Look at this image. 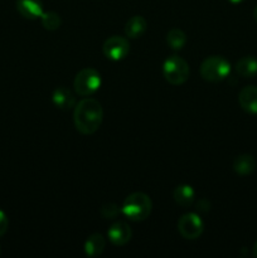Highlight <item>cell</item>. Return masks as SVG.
I'll list each match as a JSON object with an SVG mask.
<instances>
[{"mask_svg":"<svg viewBox=\"0 0 257 258\" xmlns=\"http://www.w3.org/2000/svg\"><path fill=\"white\" fill-rule=\"evenodd\" d=\"M103 120V110L101 103L95 98H82L73 111V122L78 133L82 135H92L100 128Z\"/></svg>","mask_w":257,"mask_h":258,"instance_id":"cell-1","label":"cell"},{"mask_svg":"<svg viewBox=\"0 0 257 258\" xmlns=\"http://www.w3.org/2000/svg\"><path fill=\"white\" fill-rule=\"evenodd\" d=\"M151 209H153V202H151L150 197L143 191H135L126 197L122 207H121V212L123 216L134 222L145 221L150 216Z\"/></svg>","mask_w":257,"mask_h":258,"instance_id":"cell-2","label":"cell"},{"mask_svg":"<svg viewBox=\"0 0 257 258\" xmlns=\"http://www.w3.org/2000/svg\"><path fill=\"white\" fill-rule=\"evenodd\" d=\"M201 76L208 82H219L231 73V63L222 55H211L201 64Z\"/></svg>","mask_w":257,"mask_h":258,"instance_id":"cell-3","label":"cell"},{"mask_svg":"<svg viewBox=\"0 0 257 258\" xmlns=\"http://www.w3.org/2000/svg\"><path fill=\"white\" fill-rule=\"evenodd\" d=\"M163 75L165 80L173 86H180L188 81L190 70L186 60L179 55H170L163 64Z\"/></svg>","mask_w":257,"mask_h":258,"instance_id":"cell-4","label":"cell"},{"mask_svg":"<svg viewBox=\"0 0 257 258\" xmlns=\"http://www.w3.org/2000/svg\"><path fill=\"white\" fill-rule=\"evenodd\" d=\"M76 93L82 97L91 96L101 87V75L95 68H83L76 75L73 81Z\"/></svg>","mask_w":257,"mask_h":258,"instance_id":"cell-5","label":"cell"},{"mask_svg":"<svg viewBox=\"0 0 257 258\" xmlns=\"http://www.w3.org/2000/svg\"><path fill=\"white\" fill-rule=\"evenodd\" d=\"M178 231L185 239L199 238L204 231V223L197 213H185L179 218Z\"/></svg>","mask_w":257,"mask_h":258,"instance_id":"cell-6","label":"cell"},{"mask_svg":"<svg viewBox=\"0 0 257 258\" xmlns=\"http://www.w3.org/2000/svg\"><path fill=\"white\" fill-rule=\"evenodd\" d=\"M102 52L108 59L121 60L130 52V43H128L127 38L112 35L105 40L102 45Z\"/></svg>","mask_w":257,"mask_h":258,"instance_id":"cell-7","label":"cell"},{"mask_svg":"<svg viewBox=\"0 0 257 258\" xmlns=\"http://www.w3.org/2000/svg\"><path fill=\"white\" fill-rule=\"evenodd\" d=\"M107 237L111 243L121 247L130 242L131 237H133V232H131L130 226L127 223H125V222H116V223H113L108 228Z\"/></svg>","mask_w":257,"mask_h":258,"instance_id":"cell-8","label":"cell"},{"mask_svg":"<svg viewBox=\"0 0 257 258\" xmlns=\"http://www.w3.org/2000/svg\"><path fill=\"white\" fill-rule=\"evenodd\" d=\"M238 103L242 110L257 115V86H246L238 93Z\"/></svg>","mask_w":257,"mask_h":258,"instance_id":"cell-9","label":"cell"},{"mask_svg":"<svg viewBox=\"0 0 257 258\" xmlns=\"http://www.w3.org/2000/svg\"><path fill=\"white\" fill-rule=\"evenodd\" d=\"M17 10L25 19L34 20L44 13L40 0H17Z\"/></svg>","mask_w":257,"mask_h":258,"instance_id":"cell-10","label":"cell"},{"mask_svg":"<svg viewBox=\"0 0 257 258\" xmlns=\"http://www.w3.org/2000/svg\"><path fill=\"white\" fill-rule=\"evenodd\" d=\"M52 101L54 106L60 110H70L75 106L76 98L72 91L67 87H57L53 91Z\"/></svg>","mask_w":257,"mask_h":258,"instance_id":"cell-11","label":"cell"},{"mask_svg":"<svg viewBox=\"0 0 257 258\" xmlns=\"http://www.w3.org/2000/svg\"><path fill=\"white\" fill-rule=\"evenodd\" d=\"M148 29V23L146 19L141 15H134L126 22L125 24V34L130 39H138Z\"/></svg>","mask_w":257,"mask_h":258,"instance_id":"cell-12","label":"cell"},{"mask_svg":"<svg viewBox=\"0 0 257 258\" xmlns=\"http://www.w3.org/2000/svg\"><path fill=\"white\" fill-rule=\"evenodd\" d=\"M106 247V239L102 234L93 233L86 239L85 242V254L88 257H97L102 254Z\"/></svg>","mask_w":257,"mask_h":258,"instance_id":"cell-13","label":"cell"},{"mask_svg":"<svg viewBox=\"0 0 257 258\" xmlns=\"http://www.w3.org/2000/svg\"><path fill=\"white\" fill-rule=\"evenodd\" d=\"M173 197L178 206L188 208V207H190L194 203L196 191H194L193 186L188 185V184H181V185H178L174 189Z\"/></svg>","mask_w":257,"mask_h":258,"instance_id":"cell-14","label":"cell"},{"mask_svg":"<svg viewBox=\"0 0 257 258\" xmlns=\"http://www.w3.org/2000/svg\"><path fill=\"white\" fill-rule=\"evenodd\" d=\"M256 169V160L249 154H242V155L237 156L233 161V170L236 171L238 175L246 176L252 174Z\"/></svg>","mask_w":257,"mask_h":258,"instance_id":"cell-15","label":"cell"},{"mask_svg":"<svg viewBox=\"0 0 257 258\" xmlns=\"http://www.w3.org/2000/svg\"><path fill=\"white\" fill-rule=\"evenodd\" d=\"M236 72L241 77L253 78L254 76H257V58L253 55L242 57L236 63Z\"/></svg>","mask_w":257,"mask_h":258,"instance_id":"cell-16","label":"cell"},{"mask_svg":"<svg viewBox=\"0 0 257 258\" xmlns=\"http://www.w3.org/2000/svg\"><path fill=\"white\" fill-rule=\"evenodd\" d=\"M166 43L173 50L183 49L186 43V34L179 28H173L166 35Z\"/></svg>","mask_w":257,"mask_h":258,"instance_id":"cell-17","label":"cell"},{"mask_svg":"<svg viewBox=\"0 0 257 258\" xmlns=\"http://www.w3.org/2000/svg\"><path fill=\"white\" fill-rule=\"evenodd\" d=\"M40 22H42L44 29L49 30V32L58 30L62 25V19H60L59 14L55 12H44L40 17Z\"/></svg>","mask_w":257,"mask_h":258,"instance_id":"cell-18","label":"cell"},{"mask_svg":"<svg viewBox=\"0 0 257 258\" xmlns=\"http://www.w3.org/2000/svg\"><path fill=\"white\" fill-rule=\"evenodd\" d=\"M100 213L103 218L106 219H113L118 216L120 213H122L120 209V207L115 203H105L100 209Z\"/></svg>","mask_w":257,"mask_h":258,"instance_id":"cell-19","label":"cell"},{"mask_svg":"<svg viewBox=\"0 0 257 258\" xmlns=\"http://www.w3.org/2000/svg\"><path fill=\"white\" fill-rule=\"evenodd\" d=\"M8 227H9V219H8V216L5 214V212H3L0 209V237H3L7 233Z\"/></svg>","mask_w":257,"mask_h":258,"instance_id":"cell-20","label":"cell"},{"mask_svg":"<svg viewBox=\"0 0 257 258\" xmlns=\"http://www.w3.org/2000/svg\"><path fill=\"white\" fill-rule=\"evenodd\" d=\"M211 209V203L207 199H201V201L197 203V211L199 212H208Z\"/></svg>","mask_w":257,"mask_h":258,"instance_id":"cell-21","label":"cell"},{"mask_svg":"<svg viewBox=\"0 0 257 258\" xmlns=\"http://www.w3.org/2000/svg\"><path fill=\"white\" fill-rule=\"evenodd\" d=\"M252 253H253L254 257H257V241H256V243H254L253 249H252Z\"/></svg>","mask_w":257,"mask_h":258,"instance_id":"cell-22","label":"cell"},{"mask_svg":"<svg viewBox=\"0 0 257 258\" xmlns=\"http://www.w3.org/2000/svg\"><path fill=\"white\" fill-rule=\"evenodd\" d=\"M229 3H232V4H241L242 2H244V0H228Z\"/></svg>","mask_w":257,"mask_h":258,"instance_id":"cell-23","label":"cell"},{"mask_svg":"<svg viewBox=\"0 0 257 258\" xmlns=\"http://www.w3.org/2000/svg\"><path fill=\"white\" fill-rule=\"evenodd\" d=\"M253 18H254V20H256V23H257V5H256V8H254V10H253Z\"/></svg>","mask_w":257,"mask_h":258,"instance_id":"cell-24","label":"cell"},{"mask_svg":"<svg viewBox=\"0 0 257 258\" xmlns=\"http://www.w3.org/2000/svg\"><path fill=\"white\" fill-rule=\"evenodd\" d=\"M0 253H2V251H0Z\"/></svg>","mask_w":257,"mask_h":258,"instance_id":"cell-25","label":"cell"}]
</instances>
